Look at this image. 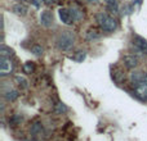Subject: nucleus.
Instances as JSON below:
<instances>
[{
    "mask_svg": "<svg viewBox=\"0 0 147 141\" xmlns=\"http://www.w3.org/2000/svg\"><path fill=\"white\" fill-rule=\"evenodd\" d=\"M96 22L99 26L101 31L105 32H114L117 27V22L114 17L109 15L105 12H99L96 14Z\"/></svg>",
    "mask_w": 147,
    "mask_h": 141,
    "instance_id": "nucleus-1",
    "label": "nucleus"
},
{
    "mask_svg": "<svg viewBox=\"0 0 147 141\" xmlns=\"http://www.w3.org/2000/svg\"><path fill=\"white\" fill-rule=\"evenodd\" d=\"M56 43H57V48L59 50L69 51L74 46V43H75V35H74L72 31H63L62 33L58 35Z\"/></svg>",
    "mask_w": 147,
    "mask_h": 141,
    "instance_id": "nucleus-2",
    "label": "nucleus"
},
{
    "mask_svg": "<svg viewBox=\"0 0 147 141\" xmlns=\"http://www.w3.org/2000/svg\"><path fill=\"white\" fill-rule=\"evenodd\" d=\"M0 63H1V68H0V76L1 77H5V76L10 74L13 72V63L10 58L0 55Z\"/></svg>",
    "mask_w": 147,
    "mask_h": 141,
    "instance_id": "nucleus-3",
    "label": "nucleus"
},
{
    "mask_svg": "<svg viewBox=\"0 0 147 141\" xmlns=\"http://www.w3.org/2000/svg\"><path fill=\"white\" fill-rule=\"evenodd\" d=\"M134 91L140 99L147 100V73L145 74V77L142 78V81L137 86H134Z\"/></svg>",
    "mask_w": 147,
    "mask_h": 141,
    "instance_id": "nucleus-4",
    "label": "nucleus"
},
{
    "mask_svg": "<svg viewBox=\"0 0 147 141\" xmlns=\"http://www.w3.org/2000/svg\"><path fill=\"white\" fill-rule=\"evenodd\" d=\"M133 46H134L136 51L141 53L142 55L147 57V41L141 36H134L133 39Z\"/></svg>",
    "mask_w": 147,
    "mask_h": 141,
    "instance_id": "nucleus-5",
    "label": "nucleus"
},
{
    "mask_svg": "<svg viewBox=\"0 0 147 141\" xmlns=\"http://www.w3.org/2000/svg\"><path fill=\"white\" fill-rule=\"evenodd\" d=\"M123 63L128 69H136L140 64V61H138V57L136 54H125L123 57Z\"/></svg>",
    "mask_w": 147,
    "mask_h": 141,
    "instance_id": "nucleus-6",
    "label": "nucleus"
},
{
    "mask_svg": "<svg viewBox=\"0 0 147 141\" xmlns=\"http://www.w3.org/2000/svg\"><path fill=\"white\" fill-rule=\"evenodd\" d=\"M111 77L117 85H121L125 80V73H124V69L119 66H114L111 67Z\"/></svg>",
    "mask_w": 147,
    "mask_h": 141,
    "instance_id": "nucleus-7",
    "label": "nucleus"
},
{
    "mask_svg": "<svg viewBox=\"0 0 147 141\" xmlns=\"http://www.w3.org/2000/svg\"><path fill=\"white\" fill-rule=\"evenodd\" d=\"M58 15H59V19L62 21V23H65V25H67V26L72 25V23L75 22L71 15V12H70V9H67V8H61V9L58 10Z\"/></svg>",
    "mask_w": 147,
    "mask_h": 141,
    "instance_id": "nucleus-8",
    "label": "nucleus"
},
{
    "mask_svg": "<svg viewBox=\"0 0 147 141\" xmlns=\"http://www.w3.org/2000/svg\"><path fill=\"white\" fill-rule=\"evenodd\" d=\"M101 36H102V32L98 28H94V27L88 28V30L85 31V33H84V39H85L86 41L98 40V39H101Z\"/></svg>",
    "mask_w": 147,
    "mask_h": 141,
    "instance_id": "nucleus-9",
    "label": "nucleus"
},
{
    "mask_svg": "<svg viewBox=\"0 0 147 141\" xmlns=\"http://www.w3.org/2000/svg\"><path fill=\"white\" fill-rule=\"evenodd\" d=\"M40 23L44 27H51L53 25V14L51 10H43L40 13Z\"/></svg>",
    "mask_w": 147,
    "mask_h": 141,
    "instance_id": "nucleus-10",
    "label": "nucleus"
},
{
    "mask_svg": "<svg viewBox=\"0 0 147 141\" xmlns=\"http://www.w3.org/2000/svg\"><path fill=\"white\" fill-rule=\"evenodd\" d=\"M145 74L146 73H143L142 70H137V69H134V70H132L130 72V74H129V82H130V85L134 87V86H137L138 83L142 81V78L145 77Z\"/></svg>",
    "mask_w": 147,
    "mask_h": 141,
    "instance_id": "nucleus-11",
    "label": "nucleus"
},
{
    "mask_svg": "<svg viewBox=\"0 0 147 141\" xmlns=\"http://www.w3.org/2000/svg\"><path fill=\"white\" fill-rule=\"evenodd\" d=\"M30 134L34 137H40L44 135V127L40 122H34L30 127Z\"/></svg>",
    "mask_w": 147,
    "mask_h": 141,
    "instance_id": "nucleus-12",
    "label": "nucleus"
},
{
    "mask_svg": "<svg viewBox=\"0 0 147 141\" xmlns=\"http://www.w3.org/2000/svg\"><path fill=\"white\" fill-rule=\"evenodd\" d=\"M12 9H13V12L18 15H26L27 12H28L27 7H26L25 4H22V3H17V4H14Z\"/></svg>",
    "mask_w": 147,
    "mask_h": 141,
    "instance_id": "nucleus-13",
    "label": "nucleus"
},
{
    "mask_svg": "<svg viewBox=\"0 0 147 141\" xmlns=\"http://www.w3.org/2000/svg\"><path fill=\"white\" fill-rule=\"evenodd\" d=\"M70 12H71L74 21H80L84 18V12L79 7H76V5H74V7L70 8Z\"/></svg>",
    "mask_w": 147,
    "mask_h": 141,
    "instance_id": "nucleus-14",
    "label": "nucleus"
},
{
    "mask_svg": "<svg viewBox=\"0 0 147 141\" xmlns=\"http://www.w3.org/2000/svg\"><path fill=\"white\" fill-rule=\"evenodd\" d=\"M22 121H23L22 114H13V116L9 118V124L12 127H16V126H18V124H21Z\"/></svg>",
    "mask_w": 147,
    "mask_h": 141,
    "instance_id": "nucleus-15",
    "label": "nucleus"
},
{
    "mask_svg": "<svg viewBox=\"0 0 147 141\" xmlns=\"http://www.w3.org/2000/svg\"><path fill=\"white\" fill-rule=\"evenodd\" d=\"M18 95H20V94H18V91L17 90H12V88L4 92V98L7 99L8 101H14L16 99L18 98Z\"/></svg>",
    "mask_w": 147,
    "mask_h": 141,
    "instance_id": "nucleus-16",
    "label": "nucleus"
},
{
    "mask_svg": "<svg viewBox=\"0 0 147 141\" xmlns=\"http://www.w3.org/2000/svg\"><path fill=\"white\" fill-rule=\"evenodd\" d=\"M106 5L110 10H112L114 13H117L119 10V0H105Z\"/></svg>",
    "mask_w": 147,
    "mask_h": 141,
    "instance_id": "nucleus-17",
    "label": "nucleus"
},
{
    "mask_svg": "<svg viewBox=\"0 0 147 141\" xmlns=\"http://www.w3.org/2000/svg\"><path fill=\"white\" fill-rule=\"evenodd\" d=\"M0 55L8 57V58H12V57L14 55V51H13L12 49L7 48L5 45H1V48H0Z\"/></svg>",
    "mask_w": 147,
    "mask_h": 141,
    "instance_id": "nucleus-18",
    "label": "nucleus"
},
{
    "mask_svg": "<svg viewBox=\"0 0 147 141\" xmlns=\"http://www.w3.org/2000/svg\"><path fill=\"white\" fill-rule=\"evenodd\" d=\"M14 80H16V82L18 83V86H20L21 88H27V81H26V78L23 77V76H16L14 77Z\"/></svg>",
    "mask_w": 147,
    "mask_h": 141,
    "instance_id": "nucleus-19",
    "label": "nucleus"
},
{
    "mask_svg": "<svg viewBox=\"0 0 147 141\" xmlns=\"http://www.w3.org/2000/svg\"><path fill=\"white\" fill-rule=\"evenodd\" d=\"M54 112H56L57 114H63L67 112V106L62 103H58V104H56V106H54Z\"/></svg>",
    "mask_w": 147,
    "mask_h": 141,
    "instance_id": "nucleus-20",
    "label": "nucleus"
},
{
    "mask_svg": "<svg viewBox=\"0 0 147 141\" xmlns=\"http://www.w3.org/2000/svg\"><path fill=\"white\" fill-rule=\"evenodd\" d=\"M85 57H86L85 51H78L75 55L71 57V59L72 61H75V62H83L84 59H85Z\"/></svg>",
    "mask_w": 147,
    "mask_h": 141,
    "instance_id": "nucleus-21",
    "label": "nucleus"
},
{
    "mask_svg": "<svg viewBox=\"0 0 147 141\" xmlns=\"http://www.w3.org/2000/svg\"><path fill=\"white\" fill-rule=\"evenodd\" d=\"M31 53L36 57L41 55V54H43V48H41V45H38V44L32 45V48H31Z\"/></svg>",
    "mask_w": 147,
    "mask_h": 141,
    "instance_id": "nucleus-22",
    "label": "nucleus"
},
{
    "mask_svg": "<svg viewBox=\"0 0 147 141\" xmlns=\"http://www.w3.org/2000/svg\"><path fill=\"white\" fill-rule=\"evenodd\" d=\"M34 69H35V64L32 63V62H27V63H25V66H23V70H25V73H32Z\"/></svg>",
    "mask_w": 147,
    "mask_h": 141,
    "instance_id": "nucleus-23",
    "label": "nucleus"
},
{
    "mask_svg": "<svg viewBox=\"0 0 147 141\" xmlns=\"http://www.w3.org/2000/svg\"><path fill=\"white\" fill-rule=\"evenodd\" d=\"M31 1L34 3V5H35L36 8H39V7H40V3H41V0H31Z\"/></svg>",
    "mask_w": 147,
    "mask_h": 141,
    "instance_id": "nucleus-24",
    "label": "nucleus"
},
{
    "mask_svg": "<svg viewBox=\"0 0 147 141\" xmlns=\"http://www.w3.org/2000/svg\"><path fill=\"white\" fill-rule=\"evenodd\" d=\"M88 4H98V0H84Z\"/></svg>",
    "mask_w": 147,
    "mask_h": 141,
    "instance_id": "nucleus-25",
    "label": "nucleus"
},
{
    "mask_svg": "<svg viewBox=\"0 0 147 141\" xmlns=\"http://www.w3.org/2000/svg\"><path fill=\"white\" fill-rule=\"evenodd\" d=\"M44 3H47V4H53V3H56L57 0H43Z\"/></svg>",
    "mask_w": 147,
    "mask_h": 141,
    "instance_id": "nucleus-26",
    "label": "nucleus"
}]
</instances>
